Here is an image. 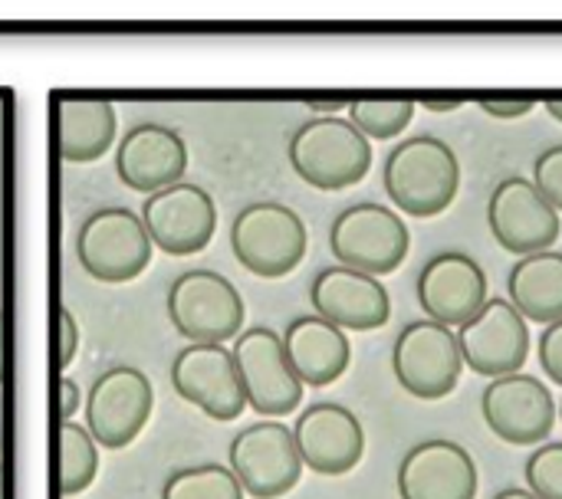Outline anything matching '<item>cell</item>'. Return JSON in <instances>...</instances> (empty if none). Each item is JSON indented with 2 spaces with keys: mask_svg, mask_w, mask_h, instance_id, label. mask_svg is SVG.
Segmentation results:
<instances>
[{
  "mask_svg": "<svg viewBox=\"0 0 562 499\" xmlns=\"http://www.w3.org/2000/svg\"><path fill=\"white\" fill-rule=\"evenodd\" d=\"M385 194L402 214L438 217L461 188V161L454 148L435 135H412L392 148L382 168Z\"/></svg>",
  "mask_w": 562,
  "mask_h": 499,
  "instance_id": "1",
  "label": "cell"
},
{
  "mask_svg": "<svg viewBox=\"0 0 562 499\" xmlns=\"http://www.w3.org/2000/svg\"><path fill=\"white\" fill-rule=\"evenodd\" d=\"M290 165L306 184L319 191H342L369 174L372 141L349 118L319 115L293 132Z\"/></svg>",
  "mask_w": 562,
  "mask_h": 499,
  "instance_id": "2",
  "label": "cell"
},
{
  "mask_svg": "<svg viewBox=\"0 0 562 499\" xmlns=\"http://www.w3.org/2000/svg\"><path fill=\"white\" fill-rule=\"evenodd\" d=\"M329 250L339 260V266L379 280L405 263L412 250V234L402 214H395L385 204L362 201L336 214L329 227Z\"/></svg>",
  "mask_w": 562,
  "mask_h": 499,
  "instance_id": "3",
  "label": "cell"
},
{
  "mask_svg": "<svg viewBox=\"0 0 562 499\" xmlns=\"http://www.w3.org/2000/svg\"><path fill=\"white\" fill-rule=\"evenodd\" d=\"M306 224L303 217L280 201L247 204L231 227V247L240 266L254 276L280 280L293 273L306 257Z\"/></svg>",
  "mask_w": 562,
  "mask_h": 499,
  "instance_id": "4",
  "label": "cell"
},
{
  "mask_svg": "<svg viewBox=\"0 0 562 499\" xmlns=\"http://www.w3.org/2000/svg\"><path fill=\"white\" fill-rule=\"evenodd\" d=\"M168 319L191 345H224L244 329V296L214 270H188L168 290Z\"/></svg>",
  "mask_w": 562,
  "mask_h": 499,
  "instance_id": "5",
  "label": "cell"
},
{
  "mask_svg": "<svg viewBox=\"0 0 562 499\" xmlns=\"http://www.w3.org/2000/svg\"><path fill=\"white\" fill-rule=\"evenodd\" d=\"M392 372L412 398H448L464 372L458 332L431 319L408 322L392 345Z\"/></svg>",
  "mask_w": 562,
  "mask_h": 499,
  "instance_id": "6",
  "label": "cell"
},
{
  "mask_svg": "<svg viewBox=\"0 0 562 499\" xmlns=\"http://www.w3.org/2000/svg\"><path fill=\"white\" fill-rule=\"evenodd\" d=\"M76 257L99 283H128L151 263V240L138 214L128 207H102L79 227Z\"/></svg>",
  "mask_w": 562,
  "mask_h": 499,
  "instance_id": "7",
  "label": "cell"
},
{
  "mask_svg": "<svg viewBox=\"0 0 562 499\" xmlns=\"http://www.w3.org/2000/svg\"><path fill=\"white\" fill-rule=\"evenodd\" d=\"M227 461L244 494L254 499L286 497L303 477V461L293 431L277 421H260L244 428L231 441Z\"/></svg>",
  "mask_w": 562,
  "mask_h": 499,
  "instance_id": "8",
  "label": "cell"
},
{
  "mask_svg": "<svg viewBox=\"0 0 562 499\" xmlns=\"http://www.w3.org/2000/svg\"><path fill=\"white\" fill-rule=\"evenodd\" d=\"M231 355H234V365L240 375L244 398L257 415L286 418L290 411L300 408L303 382L293 375L286 352H283V339L273 329L254 326V329L240 332Z\"/></svg>",
  "mask_w": 562,
  "mask_h": 499,
  "instance_id": "9",
  "label": "cell"
},
{
  "mask_svg": "<svg viewBox=\"0 0 562 499\" xmlns=\"http://www.w3.org/2000/svg\"><path fill=\"white\" fill-rule=\"evenodd\" d=\"M151 382L132 365L109 368L86 395V431L105 451L128 447L151 418Z\"/></svg>",
  "mask_w": 562,
  "mask_h": 499,
  "instance_id": "10",
  "label": "cell"
},
{
  "mask_svg": "<svg viewBox=\"0 0 562 499\" xmlns=\"http://www.w3.org/2000/svg\"><path fill=\"white\" fill-rule=\"evenodd\" d=\"M142 224L151 247L171 257L201 253L217 230V204L214 197L188 181H178L165 191H155L142 204Z\"/></svg>",
  "mask_w": 562,
  "mask_h": 499,
  "instance_id": "11",
  "label": "cell"
},
{
  "mask_svg": "<svg viewBox=\"0 0 562 499\" xmlns=\"http://www.w3.org/2000/svg\"><path fill=\"white\" fill-rule=\"evenodd\" d=\"M487 224L494 240L524 257L553 250V243L560 240L562 220L557 207L540 194V188L530 178H504L487 204Z\"/></svg>",
  "mask_w": 562,
  "mask_h": 499,
  "instance_id": "12",
  "label": "cell"
},
{
  "mask_svg": "<svg viewBox=\"0 0 562 499\" xmlns=\"http://www.w3.org/2000/svg\"><path fill=\"white\" fill-rule=\"evenodd\" d=\"M458 345L464 355V368L491 382L507 378L517 375L530 355V326L510 299L491 296L484 309L458 329Z\"/></svg>",
  "mask_w": 562,
  "mask_h": 499,
  "instance_id": "13",
  "label": "cell"
},
{
  "mask_svg": "<svg viewBox=\"0 0 562 499\" xmlns=\"http://www.w3.org/2000/svg\"><path fill=\"white\" fill-rule=\"evenodd\" d=\"M481 411L487 428L514 447H537L557 424V401L550 388L527 372L494 378L481 395Z\"/></svg>",
  "mask_w": 562,
  "mask_h": 499,
  "instance_id": "14",
  "label": "cell"
},
{
  "mask_svg": "<svg viewBox=\"0 0 562 499\" xmlns=\"http://www.w3.org/2000/svg\"><path fill=\"white\" fill-rule=\"evenodd\" d=\"M175 392L214 421H237L247 408L231 349L184 345L171 362Z\"/></svg>",
  "mask_w": 562,
  "mask_h": 499,
  "instance_id": "15",
  "label": "cell"
},
{
  "mask_svg": "<svg viewBox=\"0 0 562 499\" xmlns=\"http://www.w3.org/2000/svg\"><path fill=\"white\" fill-rule=\"evenodd\" d=\"M487 299L491 296L484 266L461 250L435 253L418 276V303L425 316L448 329H461L464 322H471Z\"/></svg>",
  "mask_w": 562,
  "mask_h": 499,
  "instance_id": "16",
  "label": "cell"
},
{
  "mask_svg": "<svg viewBox=\"0 0 562 499\" xmlns=\"http://www.w3.org/2000/svg\"><path fill=\"white\" fill-rule=\"evenodd\" d=\"M293 441L303 467L319 477H342L356 470L366 454L362 421L336 401H319L306 408L293 424Z\"/></svg>",
  "mask_w": 562,
  "mask_h": 499,
  "instance_id": "17",
  "label": "cell"
},
{
  "mask_svg": "<svg viewBox=\"0 0 562 499\" xmlns=\"http://www.w3.org/2000/svg\"><path fill=\"white\" fill-rule=\"evenodd\" d=\"M402 499H474L477 464L468 447L448 438L415 444L398 464Z\"/></svg>",
  "mask_w": 562,
  "mask_h": 499,
  "instance_id": "18",
  "label": "cell"
},
{
  "mask_svg": "<svg viewBox=\"0 0 562 499\" xmlns=\"http://www.w3.org/2000/svg\"><path fill=\"white\" fill-rule=\"evenodd\" d=\"M313 309L319 319L333 322L336 329L372 332L382 329L392 316V296L382 280L356 273L349 266H326L316 273L310 290Z\"/></svg>",
  "mask_w": 562,
  "mask_h": 499,
  "instance_id": "19",
  "label": "cell"
},
{
  "mask_svg": "<svg viewBox=\"0 0 562 499\" xmlns=\"http://www.w3.org/2000/svg\"><path fill=\"white\" fill-rule=\"evenodd\" d=\"M115 171L132 191H165L178 184L188 171V145L184 138L158 122H142L122 135L115 151Z\"/></svg>",
  "mask_w": 562,
  "mask_h": 499,
  "instance_id": "20",
  "label": "cell"
},
{
  "mask_svg": "<svg viewBox=\"0 0 562 499\" xmlns=\"http://www.w3.org/2000/svg\"><path fill=\"white\" fill-rule=\"evenodd\" d=\"M280 339L293 375L310 388L339 382L352 362L349 336L319 316H296Z\"/></svg>",
  "mask_w": 562,
  "mask_h": 499,
  "instance_id": "21",
  "label": "cell"
},
{
  "mask_svg": "<svg viewBox=\"0 0 562 499\" xmlns=\"http://www.w3.org/2000/svg\"><path fill=\"white\" fill-rule=\"evenodd\" d=\"M59 155L72 165L102 158L115 141V109L105 99H59Z\"/></svg>",
  "mask_w": 562,
  "mask_h": 499,
  "instance_id": "22",
  "label": "cell"
},
{
  "mask_svg": "<svg viewBox=\"0 0 562 499\" xmlns=\"http://www.w3.org/2000/svg\"><path fill=\"white\" fill-rule=\"evenodd\" d=\"M510 303L524 319L533 322H557L562 319V253L543 250L524 257L507 276Z\"/></svg>",
  "mask_w": 562,
  "mask_h": 499,
  "instance_id": "23",
  "label": "cell"
},
{
  "mask_svg": "<svg viewBox=\"0 0 562 499\" xmlns=\"http://www.w3.org/2000/svg\"><path fill=\"white\" fill-rule=\"evenodd\" d=\"M99 474V444L89 438L86 424H59V490L63 497H79L92 487Z\"/></svg>",
  "mask_w": 562,
  "mask_h": 499,
  "instance_id": "24",
  "label": "cell"
},
{
  "mask_svg": "<svg viewBox=\"0 0 562 499\" xmlns=\"http://www.w3.org/2000/svg\"><path fill=\"white\" fill-rule=\"evenodd\" d=\"M418 102L412 95H375V99H352L349 122L366 138H395L415 118Z\"/></svg>",
  "mask_w": 562,
  "mask_h": 499,
  "instance_id": "25",
  "label": "cell"
},
{
  "mask_svg": "<svg viewBox=\"0 0 562 499\" xmlns=\"http://www.w3.org/2000/svg\"><path fill=\"white\" fill-rule=\"evenodd\" d=\"M244 487L231 474V467L221 464H201V467H184L175 470L165 487L161 499H244Z\"/></svg>",
  "mask_w": 562,
  "mask_h": 499,
  "instance_id": "26",
  "label": "cell"
},
{
  "mask_svg": "<svg viewBox=\"0 0 562 499\" xmlns=\"http://www.w3.org/2000/svg\"><path fill=\"white\" fill-rule=\"evenodd\" d=\"M527 490L537 499H562V444H543L530 454Z\"/></svg>",
  "mask_w": 562,
  "mask_h": 499,
  "instance_id": "27",
  "label": "cell"
},
{
  "mask_svg": "<svg viewBox=\"0 0 562 499\" xmlns=\"http://www.w3.org/2000/svg\"><path fill=\"white\" fill-rule=\"evenodd\" d=\"M533 184L557 207V214H562V145H550L547 151L537 155V161H533Z\"/></svg>",
  "mask_w": 562,
  "mask_h": 499,
  "instance_id": "28",
  "label": "cell"
},
{
  "mask_svg": "<svg viewBox=\"0 0 562 499\" xmlns=\"http://www.w3.org/2000/svg\"><path fill=\"white\" fill-rule=\"evenodd\" d=\"M477 105L494 118H524L540 105V95H533V92H484V95H477Z\"/></svg>",
  "mask_w": 562,
  "mask_h": 499,
  "instance_id": "29",
  "label": "cell"
},
{
  "mask_svg": "<svg viewBox=\"0 0 562 499\" xmlns=\"http://www.w3.org/2000/svg\"><path fill=\"white\" fill-rule=\"evenodd\" d=\"M540 368L550 382L562 385V319L550 322L540 336Z\"/></svg>",
  "mask_w": 562,
  "mask_h": 499,
  "instance_id": "30",
  "label": "cell"
},
{
  "mask_svg": "<svg viewBox=\"0 0 562 499\" xmlns=\"http://www.w3.org/2000/svg\"><path fill=\"white\" fill-rule=\"evenodd\" d=\"M59 372H66L79 352V326H76V316L63 306L59 309Z\"/></svg>",
  "mask_w": 562,
  "mask_h": 499,
  "instance_id": "31",
  "label": "cell"
},
{
  "mask_svg": "<svg viewBox=\"0 0 562 499\" xmlns=\"http://www.w3.org/2000/svg\"><path fill=\"white\" fill-rule=\"evenodd\" d=\"M79 401H82V392H79V385L72 382V378H59V418H63V424L66 421H72L76 418V411H79Z\"/></svg>",
  "mask_w": 562,
  "mask_h": 499,
  "instance_id": "32",
  "label": "cell"
},
{
  "mask_svg": "<svg viewBox=\"0 0 562 499\" xmlns=\"http://www.w3.org/2000/svg\"><path fill=\"white\" fill-rule=\"evenodd\" d=\"M431 112H451V109H461L464 105V95H458V92H431V95H425L422 99Z\"/></svg>",
  "mask_w": 562,
  "mask_h": 499,
  "instance_id": "33",
  "label": "cell"
},
{
  "mask_svg": "<svg viewBox=\"0 0 562 499\" xmlns=\"http://www.w3.org/2000/svg\"><path fill=\"white\" fill-rule=\"evenodd\" d=\"M310 105H313V109H319V112H329V115H333L336 109H342V105H346V99H339V95H329V99H326V95H313V99H310Z\"/></svg>",
  "mask_w": 562,
  "mask_h": 499,
  "instance_id": "34",
  "label": "cell"
},
{
  "mask_svg": "<svg viewBox=\"0 0 562 499\" xmlns=\"http://www.w3.org/2000/svg\"><path fill=\"white\" fill-rule=\"evenodd\" d=\"M7 378V322H3V309H0V385Z\"/></svg>",
  "mask_w": 562,
  "mask_h": 499,
  "instance_id": "35",
  "label": "cell"
},
{
  "mask_svg": "<svg viewBox=\"0 0 562 499\" xmlns=\"http://www.w3.org/2000/svg\"><path fill=\"white\" fill-rule=\"evenodd\" d=\"M543 105L557 122H562V95H543Z\"/></svg>",
  "mask_w": 562,
  "mask_h": 499,
  "instance_id": "36",
  "label": "cell"
},
{
  "mask_svg": "<svg viewBox=\"0 0 562 499\" xmlns=\"http://www.w3.org/2000/svg\"><path fill=\"white\" fill-rule=\"evenodd\" d=\"M494 499H537L530 490H520V487H507V490H501Z\"/></svg>",
  "mask_w": 562,
  "mask_h": 499,
  "instance_id": "37",
  "label": "cell"
},
{
  "mask_svg": "<svg viewBox=\"0 0 562 499\" xmlns=\"http://www.w3.org/2000/svg\"><path fill=\"white\" fill-rule=\"evenodd\" d=\"M0 499H7V470H3V461H0Z\"/></svg>",
  "mask_w": 562,
  "mask_h": 499,
  "instance_id": "38",
  "label": "cell"
},
{
  "mask_svg": "<svg viewBox=\"0 0 562 499\" xmlns=\"http://www.w3.org/2000/svg\"><path fill=\"white\" fill-rule=\"evenodd\" d=\"M560 421H562V401H560Z\"/></svg>",
  "mask_w": 562,
  "mask_h": 499,
  "instance_id": "39",
  "label": "cell"
}]
</instances>
